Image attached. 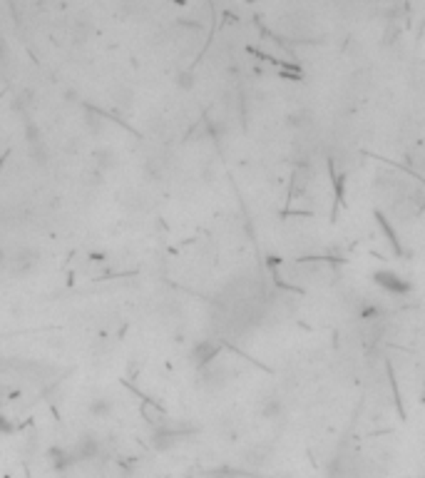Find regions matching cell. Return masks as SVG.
Listing matches in <instances>:
<instances>
[{
    "mask_svg": "<svg viewBox=\"0 0 425 478\" xmlns=\"http://www.w3.org/2000/svg\"><path fill=\"white\" fill-rule=\"evenodd\" d=\"M370 279H373V284L383 294H388V297H408V294L413 292V284L403 274L395 272V269H376V272L370 274Z\"/></svg>",
    "mask_w": 425,
    "mask_h": 478,
    "instance_id": "cell-1",
    "label": "cell"
},
{
    "mask_svg": "<svg viewBox=\"0 0 425 478\" xmlns=\"http://www.w3.org/2000/svg\"><path fill=\"white\" fill-rule=\"evenodd\" d=\"M259 416L266 419V421H276V419L283 416V401L276 396H269L261 401V409H259Z\"/></svg>",
    "mask_w": 425,
    "mask_h": 478,
    "instance_id": "cell-2",
    "label": "cell"
},
{
    "mask_svg": "<svg viewBox=\"0 0 425 478\" xmlns=\"http://www.w3.org/2000/svg\"><path fill=\"white\" fill-rule=\"evenodd\" d=\"M266 461H269V451L266 448H254V451L247 454V463H252V466H264Z\"/></svg>",
    "mask_w": 425,
    "mask_h": 478,
    "instance_id": "cell-3",
    "label": "cell"
},
{
    "mask_svg": "<svg viewBox=\"0 0 425 478\" xmlns=\"http://www.w3.org/2000/svg\"><path fill=\"white\" fill-rule=\"evenodd\" d=\"M423 478H425V473H423Z\"/></svg>",
    "mask_w": 425,
    "mask_h": 478,
    "instance_id": "cell-4",
    "label": "cell"
}]
</instances>
